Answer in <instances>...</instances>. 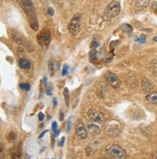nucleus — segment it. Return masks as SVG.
Instances as JSON below:
<instances>
[{"label":"nucleus","mask_w":157,"mask_h":159,"mask_svg":"<svg viewBox=\"0 0 157 159\" xmlns=\"http://www.w3.org/2000/svg\"><path fill=\"white\" fill-rule=\"evenodd\" d=\"M93 149H92V145H88V147L86 148V155L89 156L90 154H92Z\"/></svg>","instance_id":"obj_25"},{"label":"nucleus","mask_w":157,"mask_h":159,"mask_svg":"<svg viewBox=\"0 0 157 159\" xmlns=\"http://www.w3.org/2000/svg\"><path fill=\"white\" fill-rule=\"evenodd\" d=\"M37 40L41 46L48 47L51 43V34H50L49 31L44 30V31H42V32L39 33V35L37 36Z\"/></svg>","instance_id":"obj_8"},{"label":"nucleus","mask_w":157,"mask_h":159,"mask_svg":"<svg viewBox=\"0 0 157 159\" xmlns=\"http://www.w3.org/2000/svg\"><path fill=\"white\" fill-rule=\"evenodd\" d=\"M20 87L21 89H23V90H29L30 85L28 84H20Z\"/></svg>","instance_id":"obj_24"},{"label":"nucleus","mask_w":157,"mask_h":159,"mask_svg":"<svg viewBox=\"0 0 157 159\" xmlns=\"http://www.w3.org/2000/svg\"><path fill=\"white\" fill-rule=\"evenodd\" d=\"M106 131H107V133H108L111 137H115V136H117V135H119V132H120L119 128V127H117L116 125H109V126L107 127Z\"/></svg>","instance_id":"obj_10"},{"label":"nucleus","mask_w":157,"mask_h":159,"mask_svg":"<svg viewBox=\"0 0 157 159\" xmlns=\"http://www.w3.org/2000/svg\"><path fill=\"white\" fill-rule=\"evenodd\" d=\"M21 155V150L20 148H15L11 149V156L13 158H20Z\"/></svg>","instance_id":"obj_17"},{"label":"nucleus","mask_w":157,"mask_h":159,"mask_svg":"<svg viewBox=\"0 0 157 159\" xmlns=\"http://www.w3.org/2000/svg\"><path fill=\"white\" fill-rule=\"evenodd\" d=\"M153 41L157 42V37H154V38H153Z\"/></svg>","instance_id":"obj_37"},{"label":"nucleus","mask_w":157,"mask_h":159,"mask_svg":"<svg viewBox=\"0 0 157 159\" xmlns=\"http://www.w3.org/2000/svg\"><path fill=\"white\" fill-rule=\"evenodd\" d=\"M152 87H153V84H151V82L150 81V80L144 79L142 81V89L144 91H150L152 89Z\"/></svg>","instance_id":"obj_12"},{"label":"nucleus","mask_w":157,"mask_h":159,"mask_svg":"<svg viewBox=\"0 0 157 159\" xmlns=\"http://www.w3.org/2000/svg\"><path fill=\"white\" fill-rule=\"evenodd\" d=\"M52 132H54V133H56V132H57V123H56V121H53V122H52Z\"/></svg>","instance_id":"obj_27"},{"label":"nucleus","mask_w":157,"mask_h":159,"mask_svg":"<svg viewBox=\"0 0 157 159\" xmlns=\"http://www.w3.org/2000/svg\"><path fill=\"white\" fill-rule=\"evenodd\" d=\"M150 4V0H135V7L138 10H143Z\"/></svg>","instance_id":"obj_11"},{"label":"nucleus","mask_w":157,"mask_h":159,"mask_svg":"<svg viewBox=\"0 0 157 159\" xmlns=\"http://www.w3.org/2000/svg\"><path fill=\"white\" fill-rule=\"evenodd\" d=\"M119 12H120V5L117 1L111 2L106 8V13L111 18H114L116 16H119Z\"/></svg>","instance_id":"obj_5"},{"label":"nucleus","mask_w":157,"mask_h":159,"mask_svg":"<svg viewBox=\"0 0 157 159\" xmlns=\"http://www.w3.org/2000/svg\"><path fill=\"white\" fill-rule=\"evenodd\" d=\"M81 25H82V16L81 14H75V16L72 18L71 21L68 25V30L70 34L72 36L77 35L81 30Z\"/></svg>","instance_id":"obj_2"},{"label":"nucleus","mask_w":157,"mask_h":159,"mask_svg":"<svg viewBox=\"0 0 157 159\" xmlns=\"http://www.w3.org/2000/svg\"><path fill=\"white\" fill-rule=\"evenodd\" d=\"M151 71L155 75H157V60H154L151 63Z\"/></svg>","instance_id":"obj_22"},{"label":"nucleus","mask_w":157,"mask_h":159,"mask_svg":"<svg viewBox=\"0 0 157 159\" xmlns=\"http://www.w3.org/2000/svg\"><path fill=\"white\" fill-rule=\"evenodd\" d=\"M48 13H49V15H50V16H53L54 11H53L52 8H49V9H48Z\"/></svg>","instance_id":"obj_31"},{"label":"nucleus","mask_w":157,"mask_h":159,"mask_svg":"<svg viewBox=\"0 0 157 159\" xmlns=\"http://www.w3.org/2000/svg\"><path fill=\"white\" fill-rule=\"evenodd\" d=\"M86 128H87V130L92 134V135H97V134H99L100 133V128L97 126V125H95V124H88L87 126H86Z\"/></svg>","instance_id":"obj_15"},{"label":"nucleus","mask_w":157,"mask_h":159,"mask_svg":"<svg viewBox=\"0 0 157 159\" xmlns=\"http://www.w3.org/2000/svg\"><path fill=\"white\" fill-rule=\"evenodd\" d=\"M151 10H152V11L157 15V1H155V2H153V3H152Z\"/></svg>","instance_id":"obj_28"},{"label":"nucleus","mask_w":157,"mask_h":159,"mask_svg":"<svg viewBox=\"0 0 157 159\" xmlns=\"http://www.w3.org/2000/svg\"><path fill=\"white\" fill-rule=\"evenodd\" d=\"M67 71H68V65L65 64V65L63 66V71H62V75L65 76V75L67 74Z\"/></svg>","instance_id":"obj_29"},{"label":"nucleus","mask_w":157,"mask_h":159,"mask_svg":"<svg viewBox=\"0 0 157 159\" xmlns=\"http://www.w3.org/2000/svg\"><path fill=\"white\" fill-rule=\"evenodd\" d=\"M70 129H71V121H68V124H67V132L70 131Z\"/></svg>","instance_id":"obj_32"},{"label":"nucleus","mask_w":157,"mask_h":159,"mask_svg":"<svg viewBox=\"0 0 157 159\" xmlns=\"http://www.w3.org/2000/svg\"><path fill=\"white\" fill-rule=\"evenodd\" d=\"M105 152L107 153L108 156L112 157V158H116V159H120L126 157V152L125 149L122 148L119 145H111L108 146L105 149Z\"/></svg>","instance_id":"obj_1"},{"label":"nucleus","mask_w":157,"mask_h":159,"mask_svg":"<svg viewBox=\"0 0 157 159\" xmlns=\"http://www.w3.org/2000/svg\"><path fill=\"white\" fill-rule=\"evenodd\" d=\"M98 46H99V43L96 42V41H93L91 43V48H92V49H95V48H97Z\"/></svg>","instance_id":"obj_30"},{"label":"nucleus","mask_w":157,"mask_h":159,"mask_svg":"<svg viewBox=\"0 0 157 159\" xmlns=\"http://www.w3.org/2000/svg\"><path fill=\"white\" fill-rule=\"evenodd\" d=\"M64 97H65V103L66 105H69V90L68 89H64Z\"/></svg>","instance_id":"obj_23"},{"label":"nucleus","mask_w":157,"mask_h":159,"mask_svg":"<svg viewBox=\"0 0 157 159\" xmlns=\"http://www.w3.org/2000/svg\"><path fill=\"white\" fill-rule=\"evenodd\" d=\"M30 26H31V28H32L33 30H38V28H39V23H38L37 18L30 20Z\"/></svg>","instance_id":"obj_20"},{"label":"nucleus","mask_w":157,"mask_h":159,"mask_svg":"<svg viewBox=\"0 0 157 159\" xmlns=\"http://www.w3.org/2000/svg\"><path fill=\"white\" fill-rule=\"evenodd\" d=\"M49 71H50V74L52 77L54 76V74H56V62H54L53 59L49 60Z\"/></svg>","instance_id":"obj_16"},{"label":"nucleus","mask_w":157,"mask_h":159,"mask_svg":"<svg viewBox=\"0 0 157 159\" xmlns=\"http://www.w3.org/2000/svg\"><path fill=\"white\" fill-rule=\"evenodd\" d=\"M121 29L123 32L127 34H131L133 32V27L130 25H128V23H123V25H121Z\"/></svg>","instance_id":"obj_18"},{"label":"nucleus","mask_w":157,"mask_h":159,"mask_svg":"<svg viewBox=\"0 0 157 159\" xmlns=\"http://www.w3.org/2000/svg\"><path fill=\"white\" fill-rule=\"evenodd\" d=\"M43 119H44V115L42 114V113H40V114H39V120H43Z\"/></svg>","instance_id":"obj_33"},{"label":"nucleus","mask_w":157,"mask_h":159,"mask_svg":"<svg viewBox=\"0 0 157 159\" xmlns=\"http://www.w3.org/2000/svg\"><path fill=\"white\" fill-rule=\"evenodd\" d=\"M54 1H56V2H61V0H54Z\"/></svg>","instance_id":"obj_38"},{"label":"nucleus","mask_w":157,"mask_h":159,"mask_svg":"<svg viewBox=\"0 0 157 159\" xmlns=\"http://www.w3.org/2000/svg\"><path fill=\"white\" fill-rule=\"evenodd\" d=\"M89 59H90V61L91 62H96V60H97V57H96V51L95 50H92V51H90V52H89Z\"/></svg>","instance_id":"obj_21"},{"label":"nucleus","mask_w":157,"mask_h":159,"mask_svg":"<svg viewBox=\"0 0 157 159\" xmlns=\"http://www.w3.org/2000/svg\"><path fill=\"white\" fill-rule=\"evenodd\" d=\"M20 4L22 8V10L25 11V13L27 15V17L32 20L36 19V12H35V8L31 0H19Z\"/></svg>","instance_id":"obj_4"},{"label":"nucleus","mask_w":157,"mask_h":159,"mask_svg":"<svg viewBox=\"0 0 157 159\" xmlns=\"http://www.w3.org/2000/svg\"><path fill=\"white\" fill-rule=\"evenodd\" d=\"M146 99L147 102L151 103V104H156L157 103V91H153V92L148 93L146 96Z\"/></svg>","instance_id":"obj_13"},{"label":"nucleus","mask_w":157,"mask_h":159,"mask_svg":"<svg viewBox=\"0 0 157 159\" xmlns=\"http://www.w3.org/2000/svg\"><path fill=\"white\" fill-rule=\"evenodd\" d=\"M64 140H65L64 138H62V140H61V142L59 143V146H60V147H62V146H63V144H64Z\"/></svg>","instance_id":"obj_34"},{"label":"nucleus","mask_w":157,"mask_h":159,"mask_svg":"<svg viewBox=\"0 0 157 159\" xmlns=\"http://www.w3.org/2000/svg\"><path fill=\"white\" fill-rule=\"evenodd\" d=\"M107 82L112 87H114V89H119L121 86V81L114 74H112V73H110L107 76Z\"/></svg>","instance_id":"obj_9"},{"label":"nucleus","mask_w":157,"mask_h":159,"mask_svg":"<svg viewBox=\"0 0 157 159\" xmlns=\"http://www.w3.org/2000/svg\"><path fill=\"white\" fill-rule=\"evenodd\" d=\"M53 107H56V98L53 99Z\"/></svg>","instance_id":"obj_35"},{"label":"nucleus","mask_w":157,"mask_h":159,"mask_svg":"<svg viewBox=\"0 0 157 159\" xmlns=\"http://www.w3.org/2000/svg\"><path fill=\"white\" fill-rule=\"evenodd\" d=\"M63 117H64V116H63V113L61 112V113H60V120H63Z\"/></svg>","instance_id":"obj_36"},{"label":"nucleus","mask_w":157,"mask_h":159,"mask_svg":"<svg viewBox=\"0 0 157 159\" xmlns=\"http://www.w3.org/2000/svg\"><path fill=\"white\" fill-rule=\"evenodd\" d=\"M19 65L21 69H25V70H27V69H30L32 64H31V62L27 59H25V58H21L20 59L19 61Z\"/></svg>","instance_id":"obj_14"},{"label":"nucleus","mask_w":157,"mask_h":159,"mask_svg":"<svg viewBox=\"0 0 157 159\" xmlns=\"http://www.w3.org/2000/svg\"><path fill=\"white\" fill-rule=\"evenodd\" d=\"M7 139L10 143H14V142H16V140H17V135H16L15 132L11 131V132H9V134L7 135Z\"/></svg>","instance_id":"obj_19"},{"label":"nucleus","mask_w":157,"mask_h":159,"mask_svg":"<svg viewBox=\"0 0 157 159\" xmlns=\"http://www.w3.org/2000/svg\"><path fill=\"white\" fill-rule=\"evenodd\" d=\"M136 41H137L138 43H140V44H143V43H145V42H146V36H144V35L140 36L138 39H136Z\"/></svg>","instance_id":"obj_26"},{"label":"nucleus","mask_w":157,"mask_h":159,"mask_svg":"<svg viewBox=\"0 0 157 159\" xmlns=\"http://www.w3.org/2000/svg\"><path fill=\"white\" fill-rule=\"evenodd\" d=\"M76 134H77L78 138L81 139V140L86 139V137H87V128H86L85 125L83 122V120H81V119L77 123V126H76Z\"/></svg>","instance_id":"obj_7"},{"label":"nucleus","mask_w":157,"mask_h":159,"mask_svg":"<svg viewBox=\"0 0 157 159\" xmlns=\"http://www.w3.org/2000/svg\"><path fill=\"white\" fill-rule=\"evenodd\" d=\"M87 116L90 120L93 122H98V123H103L105 121V116L104 115L98 112L95 109H90L87 112Z\"/></svg>","instance_id":"obj_6"},{"label":"nucleus","mask_w":157,"mask_h":159,"mask_svg":"<svg viewBox=\"0 0 157 159\" xmlns=\"http://www.w3.org/2000/svg\"><path fill=\"white\" fill-rule=\"evenodd\" d=\"M11 33H12V38H13V40H14L16 43H18L20 46H23L28 52H33V50H34L33 49V46L31 45V43L27 42L26 40L23 38V36L19 32V31L13 29Z\"/></svg>","instance_id":"obj_3"}]
</instances>
